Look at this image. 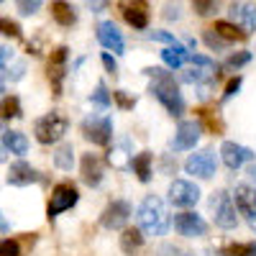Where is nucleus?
<instances>
[{
	"label": "nucleus",
	"instance_id": "nucleus-21",
	"mask_svg": "<svg viewBox=\"0 0 256 256\" xmlns=\"http://www.w3.org/2000/svg\"><path fill=\"white\" fill-rule=\"evenodd\" d=\"M52 18L56 20L59 26H72L74 20H77V13H74V8L67 3V0H54L52 3Z\"/></svg>",
	"mask_w": 256,
	"mask_h": 256
},
{
	"label": "nucleus",
	"instance_id": "nucleus-46",
	"mask_svg": "<svg viewBox=\"0 0 256 256\" xmlns=\"http://www.w3.org/2000/svg\"><path fill=\"white\" fill-rule=\"evenodd\" d=\"M88 8H90L92 13H100V10L108 8V0H88Z\"/></svg>",
	"mask_w": 256,
	"mask_h": 256
},
{
	"label": "nucleus",
	"instance_id": "nucleus-30",
	"mask_svg": "<svg viewBox=\"0 0 256 256\" xmlns=\"http://www.w3.org/2000/svg\"><path fill=\"white\" fill-rule=\"evenodd\" d=\"M90 100H92L95 105H100V108H108V105L113 102V95L108 92V88H105V82H98V88H95V92L90 95Z\"/></svg>",
	"mask_w": 256,
	"mask_h": 256
},
{
	"label": "nucleus",
	"instance_id": "nucleus-11",
	"mask_svg": "<svg viewBox=\"0 0 256 256\" xmlns=\"http://www.w3.org/2000/svg\"><path fill=\"white\" fill-rule=\"evenodd\" d=\"M202 136V126L198 120H182L177 126V134L172 138V148L174 152H187V148H195L198 141Z\"/></svg>",
	"mask_w": 256,
	"mask_h": 256
},
{
	"label": "nucleus",
	"instance_id": "nucleus-9",
	"mask_svg": "<svg viewBox=\"0 0 256 256\" xmlns=\"http://www.w3.org/2000/svg\"><path fill=\"white\" fill-rule=\"evenodd\" d=\"M118 8H120L128 26H134L138 31L148 28V3L146 0H120Z\"/></svg>",
	"mask_w": 256,
	"mask_h": 256
},
{
	"label": "nucleus",
	"instance_id": "nucleus-25",
	"mask_svg": "<svg viewBox=\"0 0 256 256\" xmlns=\"http://www.w3.org/2000/svg\"><path fill=\"white\" fill-rule=\"evenodd\" d=\"M3 146L8 148L10 154H18V156H24L28 152V138L24 134H18V131H6L3 134Z\"/></svg>",
	"mask_w": 256,
	"mask_h": 256
},
{
	"label": "nucleus",
	"instance_id": "nucleus-35",
	"mask_svg": "<svg viewBox=\"0 0 256 256\" xmlns=\"http://www.w3.org/2000/svg\"><path fill=\"white\" fill-rule=\"evenodd\" d=\"M202 38H205V44H208L212 52H216V49H218V52H223V49H226V41H223V38H220L216 31H212V28H208Z\"/></svg>",
	"mask_w": 256,
	"mask_h": 256
},
{
	"label": "nucleus",
	"instance_id": "nucleus-23",
	"mask_svg": "<svg viewBox=\"0 0 256 256\" xmlns=\"http://www.w3.org/2000/svg\"><path fill=\"white\" fill-rule=\"evenodd\" d=\"M162 59H164V64H166V67L180 70L182 64L190 59V54H187V49H184V46H180V44H169V46L162 52Z\"/></svg>",
	"mask_w": 256,
	"mask_h": 256
},
{
	"label": "nucleus",
	"instance_id": "nucleus-31",
	"mask_svg": "<svg viewBox=\"0 0 256 256\" xmlns=\"http://www.w3.org/2000/svg\"><path fill=\"white\" fill-rule=\"evenodd\" d=\"M0 34H3V36H8V38H20V36H24L20 26L16 24V20L6 18V16H0Z\"/></svg>",
	"mask_w": 256,
	"mask_h": 256
},
{
	"label": "nucleus",
	"instance_id": "nucleus-5",
	"mask_svg": "<svg viewBox=\"0 0 256 256\" xmlns=\"http://www.w3.org/2000/svg\"><path fill=\"white\" fill-rule=\"evenodd\" d=\"M77 200H80L77 187H74L72 182H59V184L52 190V200H49V205H46V216H49V218L62 216L64 210H72V208L77 205Z\"/></svg>",
	"mask_w": 256,
	"mask_h": 256
},
{
	"label": "nucleus",
	"instance_id": "nucleus-49",
	"mask_svg": "<svg viewBox=\"0 0 256 256\" xmlns=\"http://www.w3.org/2000/svg\"><path fill=\"white\" fill-rule=\"evenodd\" d=\"M0 230H8V223H6V218L0 216Z\"/></svg>",
	"mask_w": 256,
	"mask_h": 256
},
{
	"label": "nucleus",
	"instance_id": "nucleus-2",
	"mask_svg": "<svg viewBox=\"0 0 256 256\" xmlns=\"http://www.w3.org/2000/svg\"><path fill=\"white\" fill-rule=\"evenodd\" d=\"M138 228L146 236H164L169 230V216L162 198L156 195L144 198V202L138 205Z\"/></svg>",
	"mask_w": 256,
	"mask_h": 256
},
{
	"label": "nucleus",
	"instance_id": "nucleus-32",
	"mask_svg": "<svg viewBox=\"0 0 256 256\" xmlns=\"http://www.w3.org/2000/svg\"><path fill=\"white\" fill-rule=\"evenodd\" d=\"M220 6V0H192V8L198 16H210L216 13V8Z\"/></svg>",
	"mask_w": 256,
	"mask_h": 256
},
{
	"label": "nucleus",
	"instance_id": "nucleus-20",
	"mask_svg": "<svg viewBox=\"0 0 256 256\" xmlns=\"http://www.w3.org/2000/svg\"><path fill=\"white\" fill-rule=\"evenodd\" d=\"M212 31H216V34L226 41V44H230V41H246V38H248V34H246L241 26L230 24V20H216Z\"/></svg>",
	"mask_w": 256,
	"mask_h": 256
},
{
	"label": "nucleus",
	"instance_id": "nucleus-29",
	"mask_svg": "<svg viewBox=\"0 0 256 256\" xmlns=\"http://www.w3.org/2000/svg\"><path fill=\"white\" fill-rule=\"evenodd\" d=\"M212 77H216V70H205V67H192L190 72H184V82H190V84H200Z\"/></svg>",
	"mask_w": 256,
	"mask_h": 256
},
{
	"label": "nucleus",
	"instance_id": "nucleus-45",
	"mask_svg": "<svg viewBox=\"0 0 256 256\" xmlns=\"http://www.w3.org/2000/svg\"><path fill=\"white\" fill-rule=\"evenodd\" d=\"M102 64H105V70H108L110 74H116V70H118V64H116V59H113V56H110L108 52L102 54Z\"/></svg>",
	"mask_w": 256,
	"mask_h": 256
},
{
	"label": "nucleus",
	"instance_id": "nucleus-7",
	"mask_svg": "<svg viewBox=\"0 0 256 256\" xmlns=\"http://www.w3.org/2000/svg\"><path fill=\"white\" fill-rule=\"evenodd\" d=\"M216 169H218V156H216L212 148H202V152L192 154L184 162V172L187 174H195L200 180H210L212 174H216Z\"/></svg>",
	"mask_w": 256,
	"mask_h": 256
},
{
	"label": "nucleus",
	"instance_id": "nucleus-13",
	"mask_svg": "<svg viewBox=\"0 0 256 256\" xmlns=\"http://www.w3.org/2000/svg\"><path fill=\"white\" fill-rule=\"evenodd\" d=\"M174 228L180 236H187V238H200L208 233V223L198 212H180V216H174Z\"/></svg>",
	"mask_w": 256,
	"mask_h": 256
},
{
	"label": "nucleus",
	"instance_id": "nucleus-3",
	"mask_svg": "<svg viewBox=\"0 0 256 256\" xmlns=\"http://www.w3.org/2000/svg\"><path fill=\"white\" fill-rule=\"evenodd\" d=\"M67 128H70V120L64 118L59 110H52V113H46L44 118L36 120L34 134H36V141H38V144L49 146V144L62 141V136L67 134Z\"/></svg>",
	"mask_w": 256,
	"mask_h": 256
},
{
	"label": "nucleus",
	"instance_id": "nucleus-36",
	"mask_svg": "<svg viewBox=\"0 0 256 256\" xmlns=\"http://www.w3.org/2000/svg\"><path fill=\"white\" fill-rule=\"evenodd\" d=\"M0 256H20V246H18V241H10V238L0 241Z\"/></svg>",
	"mask_w": 256,
	"mask_h": 256
},
{
	"label": "nucleus",
	"instance_id": "nucleus-27",
	"mask_svg": "<svg viewBox=\"0 0 256 256\" xmlns=\"http://www.w3.org/2000/svg\"><path fill=\"white\" fill-rule=\"evenodd\" d=\"M10 118H20V102L13 95L0 100V120H10Z\"/></svg>",
	"mask_w": 256,
	"mask_h": 256
},
{
	"label": "nucleus",
	"instance_id": "nucleus-33",
	"mask_svg": "<svg viewBox=\"0 0 256 256\" xmlns=\"http://www.w3.org/2000/svg\"><path fill=\"white\" fill-rule=\"evenodd\" d=\"M248 62H251V54H248V52H236V54L228 56L226 67H228V70H238V67H244V64H248Z\"/></svg>",
	"mask_w": 256,
	"mask_h": 256
},
{
	"label": "nucleus",
	"instance_id": "nucleus-37",
	"mask_svg": "<svg viewBox=\"0 0 256 256\" xmlns=\"http://www.w3.org/2000/svg\"><path fill=\"white\" fill-rule=\"evenodd\" d=\"M190 62H192V67H205V70H216V72H218V67H216V62H212V59H208V56H200V54H192V56H190Z\"/></svg>",
	"mask_w": 256,
	"mask_h": 256
},
{
	"label": "nucleus",
	"instance_id": "nucleus-19",
	"mask_svg": "<svg viewBox=\"0 0 256 256\" xmlns=\"http://www.w3.org/2000/svg\"><path fill=\"white\" fill-rule=\"evenodd\" d=\"M82 180L90 187H98L102 182V159L98 154H84L82 156Z\"/></svg>",
	"mask_w": 256,
	"mask_h": 256
},
{
	"label": "nucleus",
	"instance_id": "nucleus-38",
	"mask_svg": "<svg viewBox=\"0 0 256 256\" xmlns=\"http://www.w3.org/2000/svg\"><path fill=\"white\" fill-rule=\"evenodd\" d=\"M200 116H202V120H205V123L210 126V131L216 134V136H218V134L223 131V123H220L218 118H212V116H210V110H200Z\"/></svg>",
	"mask_w": 256,
	"mask_h": 256
},
{
	"label": "nucleus",
	"instance_id": "nucleus-22",
	"mask_svg": "<svg viewBox=\"0 0 256 256\" xmlns=\"http://www.w3.org/2000/svg\"><path fill=\"white\" fill-rule=\"evenodd\" d=\"M152 162H154L152 152H141V154H136V156L131 159V169H134V174H136L141 182L152 180Z\"/></svg>",
	"mask_w": 256,
	"mask_h": 256
},
{
	"label": "nucleus",
	"instance_id": "nucleus-42",
	"mask_svg": "<svg viewBox=\"0 0 256 256\" xmlns=\"http://www.w3.org/2000/svg\"><path fill=\"white\" fill-rule=\"evenodd\" d=\"M13 62V49L10 46H0V70H6Z\"/></svg>",
	"mask_w": 256,
	"mask_h": 256
},
{
	"label": "nucleus",
	"instance_id": "nucleus-26",
	"mask_svg": "<svg viewBox=\"0 0 256 256\" xmlns=\"http://www.w3.org/2000/svg\"><path fill=\"white\" fill-rule=\"evenodd\" d=\"M54 164L59 166V169H72V164H74V148H72V144H62L59 148H56V154H54Z\"/></svg>",
	"mask_w": 256,
	"mask_h": 256
},
{
	"label": "nucleus",
	"instance_id": "nucleus-40",
	"mask_svg": "<svg viewBox=\"0 0 256 256\" xmlns=\"http://www.w3.org/2000/svg\"><path fill=\"white\" fill-rule=\"evenodd\" d=\"M159 256H192L190 251L180 248V246H162L159 248Z\"/></svg>",
	"mask_w": 256,
	"mask_h": 256
},
{
	"label": "nucleus",
	"instance_id": "nucleus-47",
	"mask_svg": "<svg viewBox=\"0 0 256 256\" xmlns=\"http://www.w3.org/2000/svg\"><path fill=\"white\" fill-rule=\"evenodd\" d=\"M246 174H248V180L256 184V164H251V166H248V172H246Z\"/></svg>",
	"mask_w": 256,
	"mask_h": 256
},
{
	"label": "nucleus",
	"instance_id": "nucleus-4",
	"mask_svg": "<svg viewBox=\"0 0 256 256\" xmlns=\"http://www.w3.org/2000/svg\"><path fill=\"white\" fill-rule=\"evenodd\" d=\"M210 208H212V220H216L218 228L223 230H233L238 226V218H236V205H233V198L228 192H216L210 198Z\"/></svg>",
	"mask_w": 256,
	"mask_h": 256
},
{
	"label": "nucleus",
	"instance_id": "nucleus-15",
	"mask_svg": "<svg viewBox=\"0 0 256 256\" xmlns=\"http://www.w3.org/2000/svg\"><path fill=\"white\" fill-rule=\"evenodd\" d=\"M230 18L236 20V26H241L246 34L256 31V6L254 3H246V0H238V3L230 6Z\"/></svg>",
	"mask_w": 256,
	"mask_h": 256
},
{
	"label": "nucleus",
	"instance_id": "nucleus-12",
	"mask_svg": "<svg viewBox=\"0 0 256 256\" xmlns=\"http://www.w3.org/2000/svg\"><path fill=\"white\" fill-rule=\"evenodd\" d=\"M254 156L256 154L251 152V148H246V146H241L236 141H223V146H220V159H223V164L228 169H238L246 162H254Z\"/></svg>",
	"mask_w": 256,
	"mask_h": 256
},
{
	"label": "nucleus",
	"instance_id": "nucleus-41",
	"mask_svg": "<svg viewBox=\"0 0 256 256\" xmlns=\"http://www.w3.org/2000/svg\"><path fill=\"white\" fill-rule=\"evenodd\" d=\"M182 13H180V3H166L164 6V18L166 20H177Z\"/></svg>",
	"mask_w": 256,
	"mask_h": 256
},
{
	"label": "nucleus",
	"instance_id": "nucleus-10",
	"mask_svg": "<svg viewBox=\"0 0 256 256\" xmlns=\"http://www.w3.org/2000/svg\"><path fill=\"white\" fill-rule=\"evenodd\" d=\"M169 200H172V205H177V208H192L200 200V187L187 182V180H174L172 184H169Z\"/></svg>",
	"mask_w": 256,
	"mask_h": 256
},
{
	"label": "nucleus",
	"instance_id": "nucleus-43",
	"mask_svg": "<svg viewBox=\"0 0 256 256\" xmlns=\"http://www.w3.org/2000/svg\"><path fill=\"white\" fill-rule=\"evenodd\" d=\"M113 100L120 105V108H134V102H136V100H131V98H128L126 92H120V90H118V92H113Z\"/></svg>",
	"mask_w": 256,
	"mask_h": 256
},
{
	"label": "nucleus",
	"instance_id": "nucleus-24",
	"mask_svg": "<svg viewBox=\"0 0 256 256\" xmlns=\"http://www.w3.org/2000/svg\"><path fill=\"white\" fill-rule=\"evenodd\" d=\"M144 246V230L141 228H123V236H120V248L126 254H136Z\"/></svg>",
	"mask_w": 256,
	"mask_h": 256
},
{
	"label": "nucleus",
	"instance_id": "nucleus-28",
	"mask_svg": "<svg viewBox=\"0 0 256 256\" xmlns=\"http://www.w3.org/2000/svg\"><path fill=\"white\" fill-rule=\"evenodd\" d=\"M223 256H256V241H246V244H228L220 251Z\"/></svg>",
	"mask_w": 256,
	"mask_h": 256
},
{
	"label": "nucleus",
	"instance_id": "nucleus-34",
	"mask_svg": "<svg viewBox=\"0 0 256 256\" xmlns=\"http://www.w3.org/2000/svg\"><path fill=\"white\" fill-rule=\"evenodd\" d=\"M16 8L20 16H34L41 8V0H16Z\"/></svg>",
	"mask_w": 256,
	"mask_h": 256
},
{
	"label": "nucleus",
	"instance_id": "nucleus-44",
	"mask_svg": "<svg viewBox=\"0 0 256 256\" xmlns=\"http://www.w3.org/2000/svg\"><path fill=\"white\" fill-rule=\"evenodd\" d=\"M238 88H241V77L230 80V82H228V88H226V92H223V98H226V100H228V98H233V95L238 92Z\"/></svg>",
	"mask_w": 256,
	"mask_h": 256
},
{
	"label": "nucleus",
	"instance_id": "nucleus-39",
	"mask_svg": "<svg viewBox=\"0 0 256 256\" xmlns=\"http://www.w3.org/2000/svg\"><path fill=\"white\" fill-rule=\"evenodd\" d=\"M148 38H152V41H162V44H177L174 36L166 34V31H148Z\"/></svg>",
	"mask_w": 256,
	"mask_h": 256
},
{
	"label": "nucleus",
	"instance_id": "nucleus-18",
	"mask_svg": "<svg viewBox=\"0 0 256 256\" xmlns=\"http://www.w3.org/2000/svg\"><path fill=\"white\" fill-rule=\"evenodd\" d=\"M233 202H236V210L241 212V216H254L256 212V190L248 187V184H236V190H233Z\"/></svg>",
	"mask_w": 256,
	"mask_h": 256
},
{
	"label": "nucleus",
	"instance_id": "nucleus-17",
	"mask_svg": "<svg viewBox=\"0 0 256 256\" xmlns=\"http://www.w3.org/2000/svg\"><path fill=\"white\" fill-rule=\"evenodd\" d=\"M67 46H56L52 52V59H49V80L54 84V95H59L62 90V77H64V70H67Z\"/></svg>",
	"mask_w": 256,
	"mask_h": 256
},
{
	"label": "nucleus",
	"instance_id": "nucleus-1",
	"mask_svg": "<svg viewBox=\"0 0 256 256\" xmlns=\"http://www.w3.org/2000/svg\"><path fill=\"white\" fill-rule=\"evenodd\" d=\"M144 74L152 77V88H148V92H152L164 105V108L169 110V116H177L180 118L184 113V100H182V92L177 88L174 77L169 74V72H164V70H159V67H148V70H144Z\"/></svg>",
	"mask_w": 256,
	"mask_h": 256
},
{
	"label": "nucleus",
	"instance_id": "nucleus-6",
	"mask_svg": "<svg viewBox=\"0 0 256 256\" xmlns=\"http://www.w3.org/2000/svg\"><path fill=\"white\" fill-rule=\"evenodd\" d=\"M82 136L92 141L95 146H108L113 138V120L110 118H100V116H90L82 120Z\"/></svg>",
	"mask_w": 256,
	"mask_h": 256
},
{
	"label": "nucleus",
	"instance_id": "nucleus-16",
	"mask_svg": "<svg viewBox=\"0 0 256 256\" xmlns=\"http://www.w3.org/2000/svg\"><path fill=\"white\" fill-rule=\"evenodd\" d=\"M38 180H41V174L26 162H13L8 169V184H13V187H28Z\"/></svg>",
	"mask_w": 256,
	"mask_h": 256
},
{
	"label": "nucleus",
	"instance_id": "nucleus-50",
	"mask_svg": "<svg viewBox=\"0 0 256 256\" xmlns=\"http://www.w3.org/2000/svg\"><path fill=\"white\" fill-rule=\"evenodd\" d=\"M0 3H3V0H0Z\"/></svg>",
	"mask_w": 256,
	"mask_h": 256
},
{
	"label": "nucleus",
	"instance_id": "nucleus-8",
	"mask_svg": "<svg viewBox=\"0 0 256 256\" xmlns=\"http://www.w3.org/2000/svg\"><path fill=\"white\" fill-rule=\"evenodd\" d=\"M128 218H131V202H126V200H113L108 208L102 210L100 226L108 228V230H120V228H126Z\"/></svg>",
	"mask_w": 256,
	"mask_h": 256
},
{
	"label": "nucleus",
	"instance_id": "nucleus-14",
	"mask_svg": "<svg viewBox=\"0 0 256 256\" xmlns=\"http://www.w3.org/2000/svg\"><path fill=\"white\" fill-rule=\"evenodd\" d=\"M98 41L113 54H123V49H126V41H123V36L116 28L113 20H102V24H98Z\"/></svg>",
	"mask_w": 256,
	"mask_h": 256
},
{
	"label": "nucleus",
	"instance_id": "nucleus-48",
	"mask_svg": "<svg viewBox=\"0 0 256 256\" xmlns=\"http://www.w3.org/2000/svg\"><path fill=\"white\" fill-rule=\"evenodd\" d=\"M246 220H248V226H251V228H254V230H256V212H254V216H248V218H246Z\"/></svg>",
	"mask_w": 256,
	"mask_h": 256
}]
</instances>
